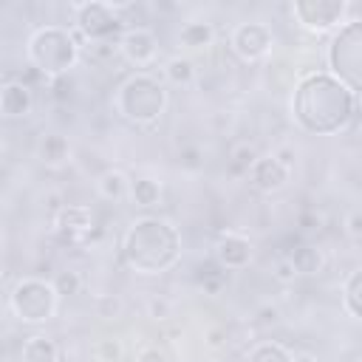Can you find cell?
<instances>
[{"instance_id":"obj_1","label":"cell","mask_w":362,"mask_h":362,"mask_svg":"<svg viewBox=\"0 0 362 362\" xmlns=\"http://www.w3.org/2000/svg\"><path fill=\"white\" fill-rule=\"evenodd\" d=\"M359 96L328 71H311L294 85L291 119L308 136H334L356 116Z\"/></svg>"},{"instance_id":"obj_2","label":"cell","mask_w":362,"mask_h":362,"mask_svg":"<svg viewBox=\"0 0 362 362\" xmlns=\"http://www.w3.org/2000/svg\"><path fill=\"white\" fill-rule=\"evenodd\" d=\"M122 255L136 274H164L181 257V235L167 218L141 215L127 226L122 238Z\"/></svg>"},{"instance_id":"obj_3","label":"cell","mask_w":362,"mask_h":362,"mask_svg":"<svg viewBox=\"0 0 362 362\" xmlns=\"http://www.w3.org/2000/svg\"><path fill=\"white\" fill-rule=\"evenodd\" d=\"M170 102V93L164 88V82H158V76L147 74V71H136L130 74L113 96L116 113L122 119H127L130 124H153L164 116Z\"/></svg>"},{"instance_id":"obj_4","label":"cell","mask_w":362,"mask_h":362,"mask_svg":"<svg viewBox=\"0 0 362 362\" xmlns=\"http://www.w3.org/2000/svg\"><path fill=\"white\" fill-rule=\"evenodd\" d=\"M25 54H28V62L45 74V76H65L76 59H79V42L74 37L71 28L65 25H40L31 37H28V45H25Z\"/></svg>"},{"instance_id":"obj_5","label":"cell","mask_w":362,"mask_h":362,"mask_svg":"<svg viewBox=\"0 0 362 362\" xmlns=\"http://www.w3.org/2000/svg\"><path fill=\"white\" fill-rule=\"evenodd\" d=\"M328 74L337 76L351 93L362 90V20H345L331 37L325 51Z\"/></svg>"},{"instance_id":"obj_6","label":"cell","mask_w":362,"mask_h":362,"mask_svg":"<svg viewBox=\"0 0 362 362\" xmlns=\"http://www.w3.org/2000/svg\"><path fill=\"white\" fill-rule=\"evenodd\" d=\"M57 305H59V297H57L51 280H45V277H23L14 283V288L8 294L11 314L28 325L48 322L57 314Z\"/></svg>"},{"instance_id":"obj_7","label":"cell","mask_w":362,"mask_h":362,"mask_svg":"<svg viewBox=\"0 0 362 362\" xmlns=\"http://www.w3.org/2000/svg\"><path fill=\"white\" fill-rule=\"evenodd\" d=\"M74 17H76V28L82 37L93 40V42H107L119 28H122V14L113 3L105 0H88V3H76L74 6Z\"/></svg>"},{"instance_id":"obj_8","label":"cell","mask_w":362,"mask_h":362,"mask_svg":"<svg viewBox=\"0 0 362 362\" xmlns=\"http://www.w3.org/2000/svg\"><path fill=\"white\" fill-rule=\"evenodd\" d=\"M294 20L308 31H331L339 28L348 17V0H294L291 3Z\"/></svg>"},{"instance_id":"obj_9","label":"cell","mask_w":362,"mask_h":362,"mask_svg":"<svg viewBox=\"0 0 362 362\" xmlns=\"http://www.w3.org/2000/svg\"><path fill=\"white\" fill-rule=\"evenodd\" d=\"M229 45L232 51L243 59V62H257L263 59L272 45H274V34L266 23H257V20H249V23H238L229 34Z\"/></svg>"},{"instance_id":"obj_10","label":"cell","mask_w":362,"mask_h":362,"mask_svg":"<svg viewBox=\"0 0 362 362\" xmlns=\"http://www.w3.org/2000/svg\"><path fill=\"white\" fill-rule=\"evenodd\" d=\"M116 48H119V54H122L130 65L147 68V65L156 59V54H158V37H156L147 25H130V28H124V31L119 34Z\"/></svg>"},{"instance_id":"obj_11","label":"cell","mask_w":362,"mask_h":362,"mask_svg":"<svg viewBox=\"0 0 362 362\" xmlns=\"http://www.w3.org/2000/svg\"><path fill=\"white\" fill-rule=\"evenodd\" d=\"M255 257V246L246 235L240 232H221L218 240H215V263L226 272H240L252 263Z\"/></svg>"},{"instance_id":"obj_12","label":"cell","mask_w":362,"mask_h":362,"mask_svg":"<svg viewBox=\"0 0 362 362\" xmlns=\"http://www.w3.org/2000/svg\"><path fill=\"white\" fill-rule=\"evenodd\" d=\"M288 175H291V170H286L272 153H269V156H257L255 164H252V170L246 173L249 184H252L257 192H263V195L280 192V189L288 184Z\"/></svg>"},{"instance_id":"obj_13","label":"cell","mask_w":362,"mask_h":362,"mask_svg":"<svg viewBox=\"0 0 362 362\" xmlns=\"http://www.w3.org/2000/svg\"><path fill=\"white\" fill-rule=\"evenodd\" d=\"M93 226V212L85 204H62L54 215V229L62 232L68 240H79Z\"/></svg>"},{"instance_id":"obj_14","label":"cell","mask_w":362,"mask_h":362,"mask_svg":"<svg viewBox=\"0 0 362 362\" xmlns=\"http://www.w3.org/2000/svg\"><path fill=\"white\" fill-rule=\"evenodd\" d=\"M34 107V93L25 82L11 79L6 85H0V116L6 119H23L28 116Z\"/></svg>"},{"instance_id":"obj_15","label":"cell","mask_w":362,"mask_h":362,"mask_svg":"<svg viewBox=\"0 0 362 362\" xmlns=\"http://www.w3.org/2000/svg\"><path fill=\"white\" fill-rule=\"evenodd\" d=\"M37 158L45 167H62L71 158V141L62 133H42L37 141Z\"/></svg>"},{"instance_id":"obj_16","label":"cell","mask_w":362,"mask_h":362,"mask_svg":"<svg viewBox=\"0 0 362 362\" xmlns=\"http://www.w3.org/2000/svg\"><path fill=\"white\" fill-rule=\"evenodd\" d=\"M286 260L291 263L294 274H303V277L320 274V272H322V266H325L322 249H320V246H314V243H300V246H294V249L286 255Z\"/></svg>"},{"instance_id":"obj_17","label":"cell","mask_w":362,"mask_h":362,"mask_svg":"<svg viewBox=\"0 0 362 362\" xmlns=\"http://www.w3.org/2000/svg\"><path fill=\"white\" fill-rule=\"evenodd\" d=\"M212 40H215V28H212V23H206V20H189V23H184L181 31H178V42H181L184 48H189V51L209 48Z\"/></svg>"},{"instance_id":"obj_18","label":"cell","mask_w":362,"mask_h":362,"mask_svg":"<svg viewBox=\"0 0 362 362\" xmlns=\"http://www.w3.org/2000/svg\"><path fill=\"white\" fill-rule=\"evenodd\" d=\"M96 192H99V198H105V201H124L127 198V192H130V178L122 173V170H116V167H110V170H105L99 178H96Z\"/></svg>"},{"instance_id":"obj_19","label":"cell","mask_w":362,"mask_h":362,"mask_svg":"<svg viewBox=\"0 0 362 362\" xmlns=\"http://www.w3.org/2000/svg\"><path fill=\"white\" fill-rule=\"evenodd\" d=\"M23 362H57L59 359V348L51 337L45 334H31L23 342Z\"/></svg>"},{"instance_id":"obj_20","label":"cell","mask_w":362,"mask_h":362,"mask_svg":"<svg viewBox=\"0 0 362 362\" xmlns=\"http://www.w3.org/2000/svg\"><path fill=\"white\" fill-rule=\"evenodd\" d=\"M127 198H130L136 206L150 209V206H156V204L161 201V181H156V178H150V175H141V178L130 181Z\"/></svg>"},{"instance_id":"obj_21","label":"cell","mask_w":362,"mask_h":362,"mask_svg":"<svg viewBox=\"0 0 362 362\" xmlns=\"http://www.w3.org/2000/svg\"><path fill=\"white\" fill-rule=\"evenodd\" d=\"M243 362H294V356L286 345H280L274 339H260L246 351Z\"/></svg>"},{"instance_id":"obj_22","label":"cell","mask_w":362,"mask_h":362,"mask_svg":"<svg viewBox=\"0 0 362 362\" xmlns=\"http://www.w3.org/2000/svg\"><path fill=\"white\" fill-rule=\"evenodd\" d=\"M342 308L351 320L362 317V269H354L342 283Z\"/></svg>"},{"instance_id":"obj_23","label":"cell","mask_w":362,"mask_h":362,"mask_svg":"<svg viewBox=\"0 0 362 362\" xmlns=\"http://www.w3.org/2000/svg\"><path fill=\"white\" fill-rule=\"evenodd\" d=\"M164 79L170 85H192V79H195V62L189 57H181V54L170 57L164 62Z\"/></svg>"},{"instance_id":"obj_24","label":"cell","mask_w":362,"mask_h":362,"mask_svg":"<svg viewBox=\"0 0 362 362\" xmlns=\"http://www.w3.org/2000/svg\"><path fill=\"white\" fill-rule=\"evenodd\" d=\"M255 158H257V150L252 147V144H238L235 150H232V156H229V173L232 175H246L249 170H252V164H255Z\"/></svg>"},{"instance_id":"obj_25","label":"cell","mask_w":362,"mask_h":362,"mask_svg":"<svg viewBox=\"0 0 362 362\" xmlns=\"http://www.w3.org/2000/svg\"><path fill=\"white\" fill-rule=\"evenodd\" d=\"M51 286H54L57 297H74V294H79V288H82V277H79V272L65 269V272H59V274L51 280Z\"/></svg>"},{"instance_id":"obj_26","label":"cell","mask_w":362,"mask_h":362,"mask_svg":"<svg viewBox=\"0 0 362 362\" xmlns=\"http://www.w3.org/2000/svg\"><path fill=\"white\" fill-rule=\"evenodd\" d=\"M124 311V303L116 297V294H99L96 297V314L105 317V320H119Z\"/></svg>"},{"instance_id":"obj_27","label":"cell","mask_w":362,"mask_h":362,"mask_svg":"<svg viewBox=\"0 0 362 362\" xmlns=\"http://www.w3.org/2000/svg\"><path fill=\"white\" fill-rule=\"evenodd\" d=\"M93 354H96L99 362H119L122 359V342L113 339V337H105L93 345Z\"/></svg>"},{"instance_id":"obj_28","label":"cell","mask_w":362,"mask_h":362,"mask_svg":"<svg viewBox=\"0 0 362 362\" xmlns=\"http://www.w3.org/2000/svg\"><path fill=\"white\" fill-rule=\"evenodd\" d=\"M147 314L153 320H167V317H173V303L167 297H150L147 300Z\"/></svg>"},{"instance_id":"obj_29","label":"cell","mask_w":362,"mask_h":362,"mask_svg":"<svg viewBox=\"0 0 362 362\" xmlns=\"http://www.w3.org/2000/svg\"><path fill=\"white\" fill-rule=\"evenodd\" d=\"M136 362H170V356L164 354V348L147 342V345H141V348L136 351Z\"/></svg>"},{"instance_id":"obj_30","label":"cell","mask_w":362,"mask_h":362,"mask_svg":"<svg viewBox=\"0 0 362 362\" xmlns=\"http://www.w3.org/2000/svg\"><path fill=\"white\" fill-rule=\"evenodd\" d=\"M345 232H348L351 240H359L362 238V212L359 209H351L345 215Z\"/></svg>"},{"instance_id":"obj_31","label":"cell","mask_w":362,"mask_h":362,"mask_svg":"<svg viewBox=\"0 0 362 362\" xmlns=\"http://www.w3.org/2000/svg\"><path fill=\"white\" fill-rule=\"evenodd\" d=\"M272 156H274V158H277V161H280V164H283L286 170H294L297 153H294V147H291V144H280V147H277V150H274Z\"/></svg>"},{"instance_id":"obj_32","label":"cell","mask_w":362,"mask_h":362,"mask_svg":"<svg viewBox=\"0 0 362 362\" xmlns=\"http://www.w3.org/2000/svg\"><path fill=\"white\" fill-rule=\"evenodd\" d=\"M274 277L286 283V280H294L297 274H294V269H291V263H288L286 257H280V260H277V266H274Z\"/></svg>"},{"instance_id":"obj_33","label":"cell","mask_w":362,"mask_h":362,"mask_svg":"<svg viewBox=\"0 0 362 362\" xmlns=\"http://www.w3.org/2000/svg\"><path fill=\"white\" fill-rule=\"evenodd\" d=\"M221 337H223V331H221V328H212V331H209V342H206V345H209V348H223L226 342H223Z\"/></svg>"},{"instance_id":"obj_34","label":"cell","mask_w":362,"mask_h":362,"mask_svg":"<svg viewBox=\"0 0 362 362\" xmlns=\"http://www.w3.org/2000/svg\"><path fill=\"white\" fill-rule=\"evenodd\" d=\"M300 223H303V229H320V215H303Z\"/></svg>"},{"instance_id":"obj_35","label":"cell","mask_w":362,"mask_h":362,"mask_svg":"<svg viewBox=\"0 0 362 362\" xmlns=\"http://www.w3.org/2000/svg\"><path fill=\"white\" fill-rule=\"evenodd\" d=\"M291 356H294V362H320L317 354H311V351H300V354H291Z\"/></svg>"},{"instance_id":"obj_36","label":"cell","mask_w":362,"mask_h":362,"mask_svg":"<svg viewBox=\"0 0 362 362\" xmlns=\"http://www.w3.org/2000/svg\"><path fill=\"white\" fill-rule=\"evenodd\" d=\"M0 280H3V263H0Z\"/></svg>"},{"instance_id":"obj_37","label":"cell","mask_w":362,"mask_h":362,"mask_svg":"<svg viewBox=\"0 0 362 362\" xmlns=\"http://www.w3.org/2000/svg\"><path fill=\"white\" fill-rule=\"evenodd\" d=\"M0 153H3V144H0Z\"/></svg>"}]
</instances>
